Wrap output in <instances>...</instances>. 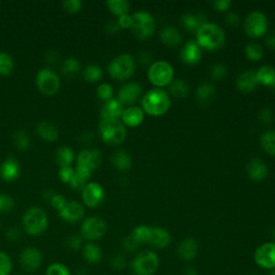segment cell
<instances>
[{
  "label": "cell",
  "instance_id": "681fc988",
  "mask_svg": "<svg viewBox=\"0 0 275 275\" xmlns=\"http://www.w3.org/2000/svg\"><path fill=\"white\" fill-rule=\"evenodd\" d=\"M66 245L69 249L77 250L82 247V237L77 234H72L66 240Z\"/></svg>",
  "mask_w": 275,
  "mask_h": 275
},
{
  "label": "cell",
  "instance_id": "7a4b0ae2",
  "mask_svg": "<svg viewBox=\"0 0 275 275\" xmlns=\"http://www.w3.org/2000/svg\"><path fill=\"white\" fill-rule=\"evenodd\" d=\"M225 32L215 23H206L197 31V43L200 48L209 51H217L225 44Z\"/></svg>",
  "mask_w": 275,
  "mask_h": 275
},
{
  "label": "cell",
  "instance_id": "ba28073f",
  "mask_svg": "<svg viewBox=\"0 0 275 275\" xmlns=\"http://www.w3.org/2000/svg\"><path fill=\"white\" fill-rule=\"evenodd\" d=\"M158 266V256L151 250H144L132 260L131 270L134 275H153L157 271Z\"/></svg>",
  "mask_w": 275,
  "mask_h": 275
},
{
  "label": "cell",
  "instance_id": "db71d44e",
  "mask_svg": "<svg viewBox=\"0 0 275 275\" xmlns=\"http://www.w3.org/2000/svg\"><path fill=\"white\" fill-rule=\"evenodd\" d=\"M139 245H140V243L138 242V241L131 234L124 240V247L128 251L135 250L138 247H139Z\"/></svg>",
  "mask_w": 275,
  "mask_h": 275
},
{
  "label": "cell",
  "instance_id": "30bf717a",
  "mask_svg": "<svg viewBox=\"0 0 275 275\" xmlns=\"http://www.w3.org/2000/svg\"><path fill=\"white\" fill-rule=\"evenodd\" d=\"M245 32L250 38H260L268 30V18L259 11L250 12L244 22Z\"/></svg>",
  "mask_w": 275,
  "mask_h": 275
},
{
  "label": "cell",
  "instance_id": "f1b7e54d",
  "mask_svg": "<svg viewBox=\"0 0 275 275\" xmlns=\"http://www.w3.org/2000/svg\"><path fill=\"white\" fill-rule=\"evenodd\" d=\"M82 256L90 265H97L102 258V250L95 243H87L82 247Z\"/></svg>",
  "mask_w": 275,
  "mask_h": 275
},
{
  "label": "cell",
  "instance_id": "277c9868",
  "mask_svg": "<svg viewBox=\"0 0 275 275\" xmlns=\"http://www.w3.org/2000/svg\"><path fill=\"white\" fill-rule=\"evenodd\" d=\"M99 132L101 139L110 145L121 144L127 134L122 122L112 120H101L99 124Z\"/></svg>",
  "mask_w": 275,
  "mask_h": 275
},
{
  "label": "cell",
  "instance_id": "bcb514c9",
  "mask_svg": "<svg viewBox=\"0 0 275 275\" xmlns=\"http://www.w3.org/2000/svg\"><path fill=\"white\" fill-rule=\"evenodd\" d=\"M97 95L103 101H109L113 97V88L108 83H102L97 88Z\"/></svg>",
  "mask_w": 275,
  "mask_h": 275
},
{
  "label": "cell",
  "instance_id": "4dcf8cb0",
  "mask_svg": "<svg viewBox=\"0 0 275 275\" xmlns=\"http://www.w3.org/2000/svg\"><path fill=\"white\" fill-rule=\"evenodd\" d=\"M75 154L72 151V148L69 146H61L58 150L56 151L55 159L56 163L60 165V167H70V165L74 162Z\"/></svg>",
  "mask_w": 275,
  "mask_h": 275
},
{
  "label": "cell",
  "instance_id": "b9f144b4",
  "mask_svg": "<svg viewBox=\"0 0 275 275\" xmlns=\"http://www.w3.org/2000/svg\"><path fill=\"white\" fill-rule=\"evenodd\" d=\"M12 260L4 250H0V275H10L12 272Z\"/></svg>",
  "mask_w": 275,
  "mask_h": 275
},
{
  "label": "cell",
  "instance_id": "03108f58",
  "mask_svg": "<svg viewBox=\"0 0 275 275\" xmlns=\"http://www.w3.org/2000/svg\"><path fill=\"white\" fill-rule=\"evenodd\" d=\"M47 60H48V62L50 64H54L56 62V60H57V54L54 51H50L48 56H47Z\"/></svg>",
  "mask_w": 275,
  "mask_h": 275
},
{
  "label": "cell",
  "instance_id": "d6986e66",
  "mask_svg": "<svg viewBox=\"0 0 275 275\" xmlns=\"http://www.w3.org/2000/svg\"><path fill=\"white\" fill-rule=\"evenodd\" d=\"M182 61L187 65H196L201 61L202 51L196 41H188L181 53Z\"/></svg>",
  "mask_w": 275,
  "mask_h": 275
},
{
  "label": "cell",
  "instance_id": "e575fe53",
  "mask_svg": "<svg viewBox=\"0 0 275 275\" xmlns=\"http://www.w3.org/2000/svg\"><path fill=\"white\" fill-rule=\"evenodd\" d=\"M189 84L183 80H174L170 83V93L176 98H185L189 95Z\"/></svg>",
  "mask_w": 275,
  "mask_h": 275
},
{
  "label": "cell",
  "instance_id": "74e56055",
  "mask_svg": "<svg viewBox=\"0 0 275 275\" xmlns=\"http://www.w3.org/2000/svg\"><path fill=\"white\" fill-rule=\"evenodd\" d=\"M102 75H103V70H102V68L98 65H89L84 69V71H83V77L87 82H90V83H95V82L100 81Z\"/></svg>",
  "mask_w": 275,
  "mask_h": 275
},
{
  "label": "cell",
  "instance_id": "680465c9",
  "mask_svg": "<svg viewBox=\"0 0 275 275\" xmlns=\"http://www.w3.org/2000/svg\"><path fill=\"white\" fill-rule=\"evenodd\" d=\"M117 23H119L120 28H125V29L131 28V23H132L131 15H129V14H124V15L119 16Z\"/></svg>",
  "mask_w": 275,
  "mask_h": 275
},
{
  "label": "cell",
  "instance_id": "d6a6232c",
  "mask_svg": "<svg viewBox=\"0 0 275 275\" xmlns=\"http://www.w3.org/2000/svg\"><path fill=\"white\" fill-rule=\"evenodd\" d=\"M111 162L114 168H116L120 171H126L131 167V157L127 152L123 150L114 153L111 157Z\"/></svg>",
  "mask_w": 275,
  "mask_h": 275
},
{
  "label": "cell",
  "instance_id": "9c48e42d",
  "mask_svg": "<svg viewBox=\"0 0 275 275\" xmlns=\"http://www.w3.org/2000/svg\"><path fill=\"white\" fill-rule=\"evenodd\" d=\"M36 83L41 93L45 96H54L61 88V78L54 70L44 68L38 72Z\"/></svg>",
  "mask_w": 275,
  "mask_h": 275
},
{
  "label": "cell",
  "instance_id": "c3c4849f",
  "mask_svg": "<svg viewBox=\"0 0 275 275\" xmlns=\"http://www.w3.org/2000/svg\"><path fill=\"white\" fill-rule=\"evenodd\" d=\"M74 170L71 167H62L58 172V176L62 182L66 183V184H70L74 176Z\"/></svg>",
  "mask_w": 275,
  "mask_h": 275
},
{
  "label": "cell",
  "instance_id": "f5cc1de1",
  "mask_svg": "<svg viewBox=\"0 0 275 275\" xmlns=\"http://www.w3.org/2000/svg\"><path fill=\"white\" fill-rule=\"evenodd\" d=\"M259 119L260 121L263 123V124H267V125H270L274 122V112L269 109V108H266V109H263L260 111L259 113Z\"/></svg>",
  "mask_w": 275,
  "mask_h": 275
},
{
  "label": "cell",
  "instance_id": "91938a15",
  "mask_svg": "<svg viewBox=\"0 0 275 275\" xmlns=\"http://www.w3.org/2000/svg\"><path fill=\"white\" fill-rule=\"evenodd\" d=\"M75 172V171H74ZM87 184V182L83 179H81L80 176H77L75 173H74V176L72 179V181L70 182V186L73 188V189H83L84 186Z\"/></svg>",
  "mask_w": 275,
  "mask_h": 275
},
{
  "label": "cell",
  "instance_id": "52a82bcc",
  "mask_svg": "<svg viewBox=\"0 0 275 275\" xmlns=\"http://www.w3.org/2000/svg\"><path fill=\"white\" fill-rule=\"evenodd\" d=\"M147 76L150 82L157 87H165L173 81L174 71L172 66L164 61L155 62L148 69Z\"/></svg>",
  "mask_w": 275,
  "mask_h": 275
},
{
  "label": "cell",
  "instance_id": "9f6ffc18",
  "mask_svg": "<svg viewBox=\"0 0 275 275\" xmlns=\"http://www.w3.org/2000/svg\"><path fill=\"white\" fill-rule=\"evenodd\" d=\"M213 7L217 10L221 11V12H225V11L229 10L231 7V2L230 0H216V2L212 3Z\"/></svg>",
  "mask_w": 275,
  "mask_h": 275
},
{
  "label": "cell",
  "instance_id": "ffe728a7",
  "mask_svg": "<svg viewBox=\"0 0 275 275\" xmlns=\"http://www.w3.org/2000/svg\"><path fill=\"white\" fill-rule=\"evenodd\" d=\"M124 111V106L117 99H111L107 101L103 107L101 108L100 117L101 120H112V121H119L122 117V114Z\"/></svg>",
  "mask_w": 275,
  "mask_h": 275
},
{
  "label": "cell",
  "instance_id": "be15d7a7",
  "mask_svg": "<svg viewBox=\"0 0 275 275\" xmlns=\"http://www.w3.org/2000/svg\"><path fill=\"white\" fill-rule=\"evenodd\" d=\"M152 60H153V56L151 53H148L146 51L142 52L140 55H139V61L141 64L143 65H150L152 63Z\"/></svg>",
  "mask_w": 275,
  "mask_h": 275
},
{
  "label": "cell",
  "instance_id": "484cf974",
  "mask_svg": "<svg viewBox=\"0 0 275 275\" xmlns=\"http://www.w3.org/2000/svg\"><path fill=\"white\" fill-rule=\"evenodd\" d=\"M181 23L188 31H198L204 24H206V16L204 14L187 13L182 15Z\"/></svg>",
  "mask_w": 275,
  "mask_h": 275
},
{
  "label": "cell",
  "instance_id": "ee69618b",
  "mask_svg": "<svg viewBox=\"0 0 275 275\" xmlns=\"http://www.w3.org/2000/svg\"><path fill=\"white\" fill-rule=\"evenodd\" d=\"M150 232H151L150 227L139 226L132 231L131 235L141 244V243H147L148 238H150Z\"/></svg>",
  "mask_w": 275,
  "mask_h": 275
},
{
  "label": "cell",
  "instance_id": "f907efd6",
  "mask_svg": "<svg viewBox=\"0 0 275 275\" xmlns=\"http://www.w3.org/2000/svg\"><path fill=\"white\" fill-rule=\"evenodd\" d=\"M50 202H51L53 208L60 212V211H62L64 209V206L67 204L68 201L66 200V198L63 196V194L54 193V196L52 197Z\"/></svg>",
  "mask_w": 275,
  "mask_h": 275
},
{
  "label": "cell",
  "instance_id": "6125c7cd",
  "mask_svg": "<svg viewBox=\"0 0 275 275\" xmlns=\"http://www.w3.org/2000/svg\"><path fill=\"white\" fill-rule=\"evenodd\" d=\"M226 22L228 23L229 25L234 27V26H238L239 25V22H240V17L237 13H229L227 16H226Z\"/></svg>",
  "mask_w": 275,
  "mask_h": 275
},
{
  "label": "cell",
  "instance_id": "8fae6325",
  "mask_svg": "<svg viewBox=\"0 0 275 275\" xmlns=\"http://www.w3.org/2000/svg\"><path fill=\"white\" fill-rule=\"evenodd\" d=\"M107 229V223L100 217H87L81 226V237L88 241H96L106 234Z\"/></svg>",
  "mask_w": 275,
  "mask_h": 275
},
{
  "label": "cell",
  "instance_id": "cb8c5ba5",
  "mask_svg": "<svg viewBox=\"0 0 275 275\" xmlns=\"http://www.w3.org/2000/svg\"><path fill=\"white\" fill-rule=\"evenodd\" d=\"M258 80L256 77V72L254 71H244L241 73L237 78V87L242 93H251L258 86Z\"/></svg>",
  "mask_w": 275,
  "mask_h": 275
},
{
  "label": "cell",
  "instance_id": "1f68e13d",
  "mask_svg": "<svg viewBox=\"0 0 275 275\" xmlns=\"http://www.w3.org/2000/svg\"><path fill=\"white\" fill-rule=\"evenodd\" d=\"M216 90L210 83H203L197 89V99L202 106H208L214 100Z\"/></svg>",
  "mask_w": 275,
  "mask_h": 275
},
{
  "label": "cell",
  "instance_id": "8992f818",
  "mask_svg": "<svg viewBox=\"0 0 275 275\" xmlns=\"http://www.w3.org/2000/svg\"><path fill=\"white\" fill-rule=\"evenodd\" d=\"M135 69L133 57L129 54H122L114 58L109 65V73L112 78L117 81H124L129 78Z\"/></svg>",
  "mask_w": 275,
  "mask_h": 275
},
{
  "label": "cell",
  "instance_id": "7bdbcfd3",
  "mask_svg": "<svg viewBox=\"0 0 275 275\" xmlns=\"http://www.w3.org/2000/svg\"><path fill=\"white\" fill-rule=\"evenodd\" d=\"M45 275H71V272L64 263L54 262L47 268Z\"/></svg>",
  "mask_w": 275,
  "mask_h": 275
},
{
  "label": "cell",
  "instance_id": "8d00e7d4",
  "mask_svg": "<svg viewBox=\"0 0 275 275\" xmlns=\"http://www.w3.org/2000/svg\"><path fill=\"white\" fill-rule=\"evenodd\" d=\"M107 6L111 12L117 16L128 14L130 9V5L127 0H109L107 2Z\"/></svg>",
  "mask_w": 275,
  "mask_h": 275
},
{
  "label": "cell",
  "instance_id": "7402d4cb",
  "mask_svg": "<svg viewBox=\"0 0 275 275\" xmlns=\"http://www.w3.org/2000/svg\"><path fill=\"white\" fill-rule=\"evenodd\" d=\"M121 119L123 124L128 127H138L144 120V111L140 107L131 106L123 111Z\"/></svg>",
  "mask_w": 275,
  "mask_h": 275
},
{
  "label": "cell",
  "instance_id": "f546056e",
  "mask_svg": "<svg viewBox=\"0 0 275 275\" xmlns=\"http://www.w3.org/2000/svg\"><path fill=\"white\" fill-rule=\"evenodd\" d=\"M160 39L168 47H175L181 43L182 34L175 27L167 26L160 32Z\"/></svg>",
  "mask_w": 275,
  "mask_h": 275
},
{
  "label": "cell",
  "instance_id": "9a60e30c",
  "mask_svg": "<svg viewBox=\"0 0 275 275\" xmlns=\"http://www.w3.org/2000/svg\"><path fill=\"white\" fill-rule=\"evenodd\" d=\"M255 261L265 269L275 268V243H265L255 251Z\"/></svg>",
  "mask_w": 275,
  "mask_h": 275
},
{
  "label": "cell",
  "instance_id": "816d5d0a",
  "mask_svg": "<svg viewBox=\"0 0 275 275\" xmlns=\"http://www.w3.org/2000/svg\"><path fill=\"white\" fill-rule=\"evenodd\" d=\"M227 68L224 65H215L212 70H211V75L213 76L214 80H223L227 75Z\"/></svg>",
  "mask_w": 275,
  "mask_h": 275
},
{
  "label": "cell",
  "instance_id": "d590c367",
  "mask_svg": "<svg viewBox=\"0 0 275 275\" xmlns=\"http://www.w3.org/2000/svg\"><path fill=\"white\" fill-rule=\"evenodd\" d=\"M260 144L269 155L275 156V130H268L260 136Z\"/></svg>",
  "mask_w": 275,
  "mask_h": 275
},
{
  "label": "cell",
  "instance_id": "44dd1931",
  "mask_svg": "<svg viewBox=\"0 0 275 275\" xmlns=\"http://www.w3.org/2000/svg\"><path fill=\"white\" fill-rule=\"evenodd\" d=\"M246 170H247L249 178L256 182L263 181L269 173L268 166L266 165L265 162H263V160L259 158L251 159L247 165Z\"/></svg>",
  "mask_w": 275,
  "mask_h": 275
},
{
  "label": "cell",
  "instance_id": "94428289",
  "mask_svg": "<svg viewBox=\"0 0 275 275\" xmlns=\"http://www.w3.org/2000/svg\"><path fill=\"white\" fill-rule=\"evenodd\" d=\"M120 26H119V23L115 22V21H110L107 23V25H106V30L108 33H111V34H114V33H116L119 32L120 30Z\"/></svg>",
  "mask_w": 275,
  "mask_h": 275
},
{
  "label": "cell",
  "instance_id": "7dc6e473",
  "mask_svg": "<svg viewBox=\"0 0 275 275\" xmlns=\"http://www.w3.org/2000/svg\"><path fill=\"white\" fill-rule=\"evenodd\" d=\"M62 6L67 12L75 14L81 11L83 4L81 0H65L62 3Z\"/></svg>",
  "mask_w": 275,
  "mask_h": 275
},
{
  "label": "cell",
  "instance_id": "ac0fdd59",
  "mask_svg": "<svg viewBox=\"0 0 275 275\" xmlns=\"http://www.w3.org/2000/svg\"><path fill=\"white\" fill-rule=\"evenodd\" d=\"M21 174V166L13 157L7 158L0 166V178L6 182H13Z\"/></svg>",
  "mask_w": 275,
  "mask_h": 275
},
{
  "label": "cell",
  "instance_id": "4fadbf2b",
  "mask_svg": "<svg viewBox=\"0 0 275 275\" xmlns=\"http://www.w3.org/2000/svg\"><path fill=\"white\" fill-rule=\"evenodd\" d=\"M82 198L84 204L87 205L88 208H97V206L102 203L103 199H105V190L96 182L87 183L82 189Z\"/></svg>",
  "mask_w": 275,
  "mask_h": 275
},
{
  "label": "cell",
  "instance_id": "7c38bea8",
  "mask_svg": "<svg viewBox=\"0 0 275 275\" xmlns=\"http://www.w3.org/2000/svg\"><path fill=\"white\" fill-rule=\"evenodd\" d=\"M43 260L41 250L37 247L27 246L23 248L19 255V263L22 269L27 273L36 272L40 267Z\"/></svg>",
  "mask_w": 275,
  "mask_h": 275
},
{
  "label": "cell",
  "instance_id": "6f0895ef",
  "mask_svg": "<svg viewBox=\"0 0 275 275\" xmlns=\"http://www.w3.org/2000/svg\"><path fill=\"white\" fill-rule=\"evenodd\" d=\"M6 237L10 241V242H16V241H18L21 239L22 232H21V230L18 228L12 227V228H10L9 230L7 231Z\"/></svg>",
  "mask_w": 275,
  "mask_h": 275
},
{
  "label": "cell",
  "instance_id": "83f0119b",
  "mask_svg": "<svg viewBox=\"0 0 275 275\" xmlns=\"http://www.w3.org/2000/svg\"><path fill=\"white\" fill-rule=\"evenodd\" d=\"M258 83L272 88L275 91V69L272 66H262L256 72Z\"/></svg>",
  "mask_w": 275,
  "mask_h": 275
},
{
  "label": "cell",
  "instance_id": "4316f807",
  "mask_svg": "<svg viewBox=\"0 0 275 275\" xmlns=\"http://www.w3.org/2000/svg\"><path fill=\"white\" fill-rule=\"evenodd\" d=\"M178 253L181 259L189 261L197 256L198 253V244L193 239H185L182 241L179 245Z\"/></svg>",
  "mask_w": 275,
  "mask_h": 275
},
{
  "label": "cell",
  "instance_id": "6da1fadb",
  "mask_svg": "<svg viewBox=\"0 0 275 275\" xmlns=\"http://www.w3.org/2000/svg\"><path fill=\"white\" fill-rule=\"evenodd\" d=\"M171 100L167 91L154 88L148 90L142 98V110L152 116H162L168 112Z\"/></svg>",
  "mask_w": 275,
  "mask_h": 275
},
{
  "label": "cell",
  "instance_id": "d4e9b609",
  "mask_svg": "<svg viewBox=\"0 0 275 275\" xmlns=\"http://www.w3.org/2000/svg\"><path fill=\"white\" fill-rule=\"evenodd\" d=\"M36 131L41 139L47 142L56 141L57 139H58V135H60V131L58 129H57L56 126L45 121L40 122L37 125Z\"/></svg>",
  "mask_w": 275,
  "mask_h": 275
},
{
  "label": "cell",
  "instance_id": "f35d334b",
  "mask_svg": "<svg viewBox=\"0 0 275 275\" xmlns=\"http://www.w3.org/2000/svg\"><path fill=\"white\" fill-rule=\"evenodd\" d=\"M245 55L249 61L253 62H258L261 60V57L263 56V49L259 43L256 42H249L246 44L245 47Z\"/></svg>",
  "mask_w": 275,
  "mask_h": 275
},
{
  "label": "cell",
  "instance_id": "ab89813d",
  "mask_svg": "<svg viewBox=\"0 0 275 275\" xmlns=\"http://www.w3.org/2000/svg\"><path fill=\"white\" fill-rule=\"evenodd\" d=\"M14 69L12 57L5 52H0V75H9Z\"/></svg>",
  "mask_w": 275,
  "mask_h": 275
},
{
  "label": "cell",
  "instance_id": "603a6c76",
  "mask_svg": "<svg viewBox=\"0 0 275 275\" xmlns=\"http://www.w3.org/2000/svg\"><path fill=\"white\" fill-rule=\"evenodd\" d=\"M147 243L156 248H165L171 243L170 233L164 228L153 227L151 228L150 238H148Z\"/></svg>",
  "mask_w": 275,
  "mask_h": 275
},
{
  "label": "cell",
  "instance_id": "3957f363",
  "mask_svg": "<svg viewBox=\"0 0 275 275\" xmlns=\"http://www.w3.org/2000/svg\"><path fill=\"white\" fill-rule=\"evenodd\" d=\"M22 224L27 234L39 237L47 231L49 227V217L41 208L31 206L23 215Z\"/></svg>",
  "mask_w": 275,
  "mask_h": 275
},
{
  "label": "cell",
  "instance_id": "5b68a950",
  "mask_svg": "<svg viewBox=\"0 0 275 275\" xmlns=\"http://www.w3.org/2000/svg\"><path fill=\"white\" fill-rule=\"evenodd\" d=\"M131 30L134 36L140 40H146L151 38L156 29L155 18L152 14L145 11H139L131 15Z\"/></svg>",
  "mask_w": 275,
  "mask_h": 275
},
{
  "label": "cell",
  "instance_id": "836d02e7",
  "mask_svg": "<svg viewBox=\"0 0 275 275\" xmlns=\"http://www.w3.org/2000/svg\"><path fill=\"white\" fill-rule=\"evenodd\" d=\"M81 63L74 57H69L62 65V72L68 78L75 77L81 71Z\"/></svg>",
  "mask_w": 275,
  "mask_h": 275
},
{
  "label": "cell",
  "instance_id": "5bb4252c",
  "mask_svg": "<svg viewBox=\"0 0 275 275\" xmlns=\"http://www.w3.org/2000/svg\"><path fill=\"white\" fill-rule=\"evenodd\" d=\"M102 154L96 148H86L78 153L76 163L78 167H84L90 171L97 169L102 164Z\"/></svg>",
  "mask_w": 275,
  "mask_h": 275
},
{
  "label": "cell",
  "instance_id": "e0dca14e",
  "mask_svg": "<svg viewBox=\"0 0 275 275\" xmlns=\"http://www.w3.org/2000/svg\"><path fill=\"white\" fill-rule=\"evenodd\" d=\"M85 215L84 206L77 202V201H70L67 202V204L64 206V209L60 211V216L62 219L70 224H75L81 221Z\"/></svg>",
  "mask_w": 275,
  "mask_h": 275
},
{
  "label": "cell",
  "instance_id": "60d3db41",
  "mask_svg": "<svg viewBox=\"0 0 275 275\" xmlns=\"http://www.w3.org/2000/svg\"><path fill=\"white\" fill-rule=\"evenodd\" d=\"M14 144L18 150L25 151L30 146V138L24 130H18L14 134Z\"/></svg>",
  "mask_w": 275,
  "mask_h": 275
},
{
  "label": "cell",
  "instance_id": "f6af8a7d",
  "mask_svg": "<svg viewBox=\"0 0 275 275\" xmlns=\"http://www.w3.org/2000/svg\"><path fill=\"white\" fill-rule=\"evenodd\" d=\"M15 202L13 198L7 193H0V213H10L14 209Z\"/></svg>",
  "mask_w": 275,
  "mask_h": 275
},
{
  "label": "cell",
  "instance_id": "2e32d148",
  "mask_svg": "<svg viewBox=\"0 0 275 275\" xmlns=\"http://www.w3.org/2000/svg\"><path fill=\"white\" fill-rule=\"evenodd\" d=\"M141 93H142L141 85L136 82H130L128 84L124 85L120 89L117 100L122 103L123 106L124 105L131 106L140 98Z\"/></svg>",
  "mask_w": 275,
  "mask_h": 275
},
{
  "label": "cell",
  "instance_id": "003e7915",
  "mask_svg": "<svg viewBox=\"0 0 275 275\" xmlns=\"http://www.w3.org/2000/svg\"><path fill=\"white\" fill-rule=\"evenodd\" d=\"M184 275H198V273H197V271H196V269H194V268H187L186 269V271H185V273H184Z\"/></svg>",
  "mask_w": 275,
  "mask_h": 275
},
{
  "label": "cell",
  "instance_id": "11a10c76",
  "mask_svg": "<svg viewBox=\"0 0 275 275\" xmlns=\"http://www.w3.org/2000/svg\"><path fill=\"white\" fill-rule=\"evenodd\" d=\"M111 266L115 270H122L126 266V259L123 255H115L111 260Z\"/></svg>",
  "mask_w": 275,
  "mask_h": 275
},
{
  "label": "cell",
  "instance_id": "e7e4bbea",
  "mask_svg": "<svg viewBox=\"0 0 275 275\" xmlns=\"http://www.w3.org/2000/svg\"><path fill=\"white\" fill-rule=\"evenodd\" d=\"M266 42H267V45L269 48L275 49V31H273L269 34V36L267 37Z\"/></svg>",
  "mask_w": 275,
  "mask_h": 275
}]
</instances>
